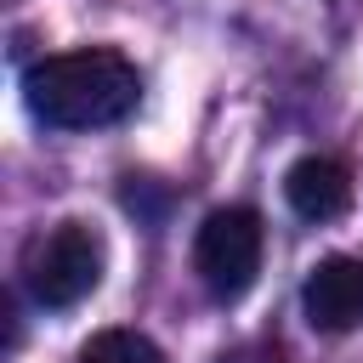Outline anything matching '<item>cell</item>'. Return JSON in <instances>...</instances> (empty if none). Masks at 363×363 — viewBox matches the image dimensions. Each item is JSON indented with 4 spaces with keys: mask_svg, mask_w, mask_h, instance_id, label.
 <instances>
[{
    "mask_svg": "<svg viewBox=\"0 0 363 363\" xmlns=\"http://www.w3.org/2000/svg\"><path fill=\"white\" fill-rule=\"evenodd\" d=\"M23 102L51 130H102V125H119L125 113H136L142 74L113 45H79V51L40 57L23 74Z\"/></svg>",
    "mask_w": 363,
    "mask_h": 363,
    "instance_id": "obj_1",
    "label": "cell"
},
{
    "mask_svg": "<svg viewBox=\"0 0 363 363\" xmlns=\"http://www.w3.org/2000/svg\"><path fill=\"white\" fill-rule=\"evenodd\" d=\"M102 261H108V250H102L96 227L57 221L51 233L28 238V250H23V289L45 312H68V306H79L102 284Z\"/></svg>",
    "mask_w": 363,
    "mask_h": 363,
    "instance_id": "obj_2",
    "label": "cell"
},
{
    "mask_svg": "<svg viewBox=\"0 0 363 363\" xmlns=\"http://www.w3.org/2000/svg\"><path fill=\"white\" fill-rule=\"evenodd\" d=\"M261 250H267V227L250 204H227L210 210L199 238H193V272L216 301H244L250 284L261 278Z\"/></svg>",
    "mask_w": 363,
    "mask_h": 363,
    "instance_id": "obj_3",
    "label": "cell"
},
{
    "mask_svg": "<svg viewBox=\"0 0 363 363\" xmlns=\"http://www.w3.org/2000/svg\"><path fill=\"white\" fill-rule=\"evenodd\" d=\"M306 323L323 335H346L363 323V255H323L301 284Z\"/></svg>",
    "mask_w": 363,
    "mask_h": 363,
    "instance_id": "obj_4",
    "label": "cell"
},
{
    "mask_svg": "<svg viewBox=\"0 0 363 363\" xmlns=\"http://www.w3.org/2000/svg\"><path fill=\"white\" fill-rule=\"evenodd\" d=\"M284 199H289V210L306 216V221H335V216L352 210V170H346L340 159H329V153H306V159L289 164Z\"/></svg>",
    "mask_w": 363,
    "mask_h": 363,
    "instance_id": "obj_5",
    "label": "cell"
},
{
    "mask_svg": "<svg viewBox=\"0 0 363 363\" xmlns=\"http://www.w3.org/2000/svg\"><path fill=\"white\" fill-rule=\"evenodd\" d=\"M74 363H164V352L136 329H102V335H91L79 346Z\"/></svg>",
    "mask_w": 363,
    "mask_h": 363,
    "instance_id": "obj_6",
    "label": "cell"
}]
</instances>
